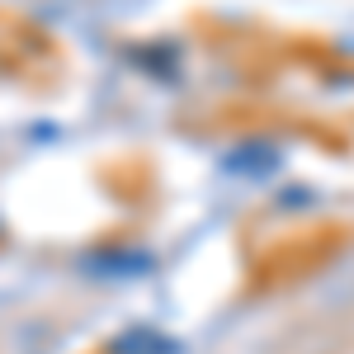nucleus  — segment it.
Instances as JSON below:
<instances>
[{
	"instance_id": "1",
	"label": "nucleus",
	"mask_w": 354,
	"mask_h": 354,
	"mask_svg": "<svg viewBox=\"0 0 354 354\" xmlns=\"http://www.w3.org/2000/svg\"><path fill=\"white\" fill-rule=\"evenodd\" d=\"M109 354H175V345L161 340L156 330H128L109 345Z\"/></svg>"
}]
</instances>
